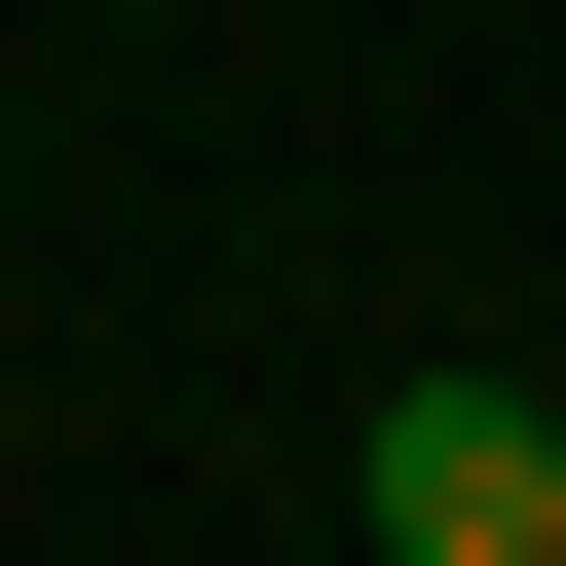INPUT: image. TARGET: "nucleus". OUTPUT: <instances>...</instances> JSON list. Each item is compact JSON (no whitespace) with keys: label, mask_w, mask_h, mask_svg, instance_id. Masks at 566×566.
I'll list each match as a JSON object with an SVG mask.
<instances>
[{"label":"nucleus","mask_w":566,"mask_h":566,"mask_svg":"<svg viewBox=\"0 0 566 566\" xmlns=\"http://www.w3.org/2000/svg\"><path fill=\"white\" fill-rule=\"evenodd\" d=\"M340 528H378V566H566V416H528V378H378V416H340Z\"/></svg>","instance_id":"obj_1"}]
</instances>
